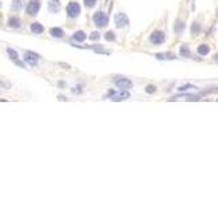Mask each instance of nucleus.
<instances>
[{
	"instance_id": "f257e3e1",
	"label": "nucleus",
	"mask_w": 218,
	"mask_h": 204,
	"mask_svg": "<svg viewBox=\"0 0 218 204\" xmlns=\"http://www.w3.org/2000/svg\"><path fill=\"white\" fill-rule=\"evenodd\" d=\"M94 23L97 26H100V27H102V26H106L108 25V22H109V18H108V15L104 13H97L95 15H94Z\"/></svg>"
},
{
	"instance_id": "f03ea898",
	"label": "nucleus",
	"mask_w": 218,
	"mask_h": 204,
	"mask_svg": "<svg viewBox=\"0 0 218 204\" xmlns=\"http://www.w3.org/2000/svg\"><path fill=\"white\" fill-rule=\"evenodd\" d=\"M115 85L119 88H121V90H127V88L132 87V82L130 79H125V78H116L115 79Z\"/></svg>"
},
{
	"instance_id": "7ed1b4c3",
	"label": "nucleus",
	"mask_w": 218,
	"mask_h": 204,
	"mask_svg": "<svg viewBox=\"0 0 218 204\" xmlns=\"http://www.w3.org/2000/svg\"><path fill=\"white\" fill-rule=\"evenodd\" d=\"M81 13V7L78 3H70L68 7H67V14H68L70 18H75L78 17Z\"/></svg>"
},
{
	"instance_id": "20e7f679",
	"label": "nucleus",
	"mask_w": 218,
	"mask_h": 204,
	"mask_svg": "<svg viewBox=\"0 0 218 204\" xmlns=\"http://www.w3.org/2000/svg\"><path fill=\"white\" fill-rule=\"evenodd\" d=\"M115 23L117 27H124V26L128 25V18H127V15L125 14H117L116 17H115Z\"/></svg>"
},
{
	"instance_id": "39448f33",
	"label": "nucleus",
	"mask_w": 218,
	"mask_h": 204,
	"mask_svg": "<svg viewBox=\"0 0 218 204\" xmlns=\"http://www.w3.org/2000/svg\"><path fill=\"white\" fill-rule=\"evenodd\" d=\"M40 1L38 0H31L30 3H29V6H27V14L29 15H36L38 13V10H40Z\"/></svg>"
},
{
	"instance_id": "423d86ee",
	"label": "nucleus",
	"mask_w": 218,
	"mask_h": 204,
	"mask_svg": "<svg viewBox=\"0 0 218 204\" xmlns=\"http://www.w3.org/2000/svg\"><path fill=\"white\" fill-rule=\"evenodd\" d=\"M164 40H165V36H164V33H161V31H154L150 36V41L153 44H161V42H164Z\"/></svg>"
},
{
	"instance_id": "0eeeda50",
	"label": "nucleus",
	"mask_w": 218,
	"mask_h": 204,
	"mask_svg": "<svg viewBox=\"0 0 218 204\" xmlns=\"http://www.w3.org/2000/svg\"><path fill=\"white\" fill-rule=\"evenodd\" d=\"M25 60L29 64H36V63L38 61V55L37 53H34V52H26L25 53Z\"/></svg>"
},
{
	"instance_id": "6e6552de",
	"label": "nucleus",
	"mask_w": 218,
	"mask_h": 204,
	"mask_svg": "<svg viewBox=\"0 0 218 204\" xmlns=\"http://www.w3.org/2000/svg\"><path fill=\"white\" fill-rule=\"evenodd\" d=\"M111 97H112L113 101H123V99H127L130 97V94L124 91V90H121L120 93H116V94H112L111 93Z\"/></svg>"
},
{
	"instance_id": "1a4fd4ad",
	"label": "nucleus",
	"mask_w": 218,
	"mask_h": 204,
	"mask_svg": "<svg viewBox=\"0 0 218 204\" xmlns=\"http://www.w3.org/2000/svg\"><path fill=\"white\" fill-rule=\"evenodd\" d=\"M50 36H53L56 38H62L64 36V31L62 29H59V27H53V29H50Z\"/></svg>"
},
{
	"instance_id": "9d476101",
	"label": "nucleus",
	"mask_w": 218,
	"mask_h": 204,
	"mask_svg": "<svg viewBox=\"0 0 218 204\" xmlns=\"http://www.w3.org/2000/svg\"><path fill=\"white\" fill-rule=\"evenodd\" d=\"M59 8H60V3H59V0H52V1H49V10L52 11V13H57Z\"/></svg>"
},
{
	"instance_id": "9b49d317",
	"label": "nucleus",
	"mask_w": 218,
	"mask_h": 204,
	"mask_svg": "<svg viewBox=\"0 0 218 204\" xmlns=\"http://www.w3.org/2000/svg\"><path fill=\"white\" fill-rule=\"evenodd\" d=\"M7 53L10 55V57L13 59L14 61H17L19 65H21V67H23V64H22V63H19V60H18V53H17L15 50H14V49H10V48H8V49H7Z\"/></svg>"
},
{
	"instance_id": "f8f14e48",
	"label": "nucleus",
	"mask_w": 218,
	"mask_h": 204,
	"mask_svg": "<svg viewBox=\"0 0 218 204\" xmlns=\"http://www.w3.org/2000/svg\"><path fill=\"white\" fill-rule=\"evenodd\" d=\"M31 31H33V33H37V34H40V33H42V31H44V26L41 25V23L36 22V23H33V25H31Z\"/></svg>"
},
{
	"instance_id": "ddd939ff",
	"label": "nucleus",
	"mask_w": 218,
	"mask_h": 204,
	"mask_svg": "<svg viewBox=\"0 0 218 204\" xmlns=\"http://www.w3.org/2000/svg\"><path fill=\"white\" fill-rule=\"evenodd\" d=\"M72 38H74L75 41H79V42H82V41H85V40H86V34H85L83 31H76L74 36H72Z\"/></svg>"
},
{
	"instance_id": "4468645a",
	"label": "nucleus",
	"mask_w": 218,
	"mask_h": 204,
	"mask_svg": "<svg viewBox=\"0 0 218 204\" xmlns=\"http://www.w3.org/2000/svg\"><path fill=\"white\" fill-rule=\"evenodd\" d=\"M198 52H199V55L205 56V55H207V53L210 52V48H209L207 45H200L199 48H198Z\"/></svg>"
},
{
	"instance_id": "2eb2a0df",
	"label": "nucleus",
	"mask_w": 218,
	"mask_h": 204,
	"mask_svg": "<svg viewBox=\"0 0 218 204\" xmlns=\"http://www.w3.org/2000/svg\"><path fill=\"white\" fill-rule=\"evenodd\" d=\"M8 25L11 26V27H19V26H21V20H19L18 18H10Z\"/></svg>"
},
{
	"instance_id": "dca6fc26",
	"label": "nucleus",
	"mask_w": 218,
	"mask_h": 204,
	"mask_svg": "<svg viewBox=\"0 0 218 204\" xmlns=\"http://www.w3.org/2000/svg\"><path fill=\"white\" fill-rule=\"evenodd\" d=\"M95 3H97V0H85V4L87 7H93Z\"/></svg>"
},
{
	"instance_id": "f3484780",
	"label": "nucleus",
	"mask_w": 218,
	"mask_h": 204,
	"mask_svg": "<svg viewBox=\"0 0 218 204\" xmlns=\"http://www.w3.org/2000/svg\"><path fill=\"white\" fill-rule=\"evenodd\" d=\"M21 7H22V0H15V4H14V8H15V10H17V8H21Z\"/></svg>"
},
{
	"instance_id": "a211bd4d",
	"label": "nucleus",
	"mask_w": 218,
	"mask_h": 204,
	"mask_svg": "<svg viewBox=\"0 0 218 204\" xmlns=\"http://www.w3.org/2000/svg\"><path fill=\"white\" fill-rule=\"evenodd\" d=\"M105 38H106V40H109V41H113V40H115V37H113V33H111V31H109V33H106Z\"/></svg>"
},
{
	"instance_id": "6ab92c4d",
	"label": "nucleus",
	"mask_w": 218,
	"mask_h": 204,
	"mask_svg": "<svg viewBox=\"0 0 218 204\" xmlns=\"http://www.w3.org/2000/svg\"><path fill=\"white\" fill-rule=\"evenodd\" d=\"M146 91H147V93H154V91H156V87L154 86H147L146 87Z\"/></svg>"
},
{
	"instance_id": "aec40b11",
	"label": "nucleus",
	"mask_w": 218,
	"mask_h": 204,
	"mask_svg": "<svg viewBox=\"0 0 218 204\" xmlns=\"http://www.w3.org/2000/svg\"><path fill=\"white\" fill-rule=\"evenodd\" d=\"M181 55H188V48H186V45L181 48Z\"/></svg>"
},
{
	"instance_id": "412c9836",
	"label": "nucleus",
	"mask_w": 218,
	"mask_h": 204,
	"mask_svg": "<svg viewBox=\"0 0 218 204\" xmlns=\"http://www.w3.org/2000/svg\"><path fill=\"white\" fill-rule=\"evenodd\" d=\"M98 38H100L98 33H93V34H91V40H98Z\"/></svg>"
}]
</instances>
